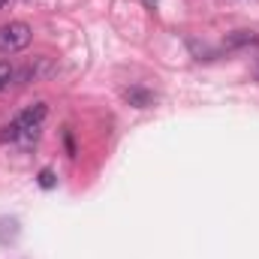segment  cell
<instances>
[{
	"mask_svg": "<svg viewBox=\"0 0 259 259\" xmlns=\"http://www.w3.org/2000/svg\"><path fill=\"white\" fill-rule=\"evenodd\" d=\"M46 115H49V106H46V103H33L30 109H24V112L12 121V124H15V142L24 145V148H30V145L39 139V133H42Z\"/></svg>",
	"mask_w": 259,
	"mask_h": 259,
	"instance_id": "1",
	"label": "cell"
},
{
	"mask_svg": "<svg viewBox=\"0 0 259 259\" xmlns=\"http://www.w3.org/2000/svg\"><path fill=\"white\" fill-rule=\"evenodd\" d=\"M3 6H6V0H0V9H3Z\"/></svg>",
	"mask_w": 259,
	"mask_h": 259,
	"instance_id": "6",
	"label": "cell"
},
{
	"mask_svg": "<svg viewBox=\"0 0 259 259\" xmlns=\"http://www.w3.org/2000/svg\"><path fill=\"white\" fill-rule=\"evenodd\" d=\"M124 97H127V100L133 103V106H136V109H148V106L154 103V97H151L148 91H136V88H133V91H127Z\"/></svg>",
	"mask_w": 259,
	"mask_h": 259,
	"instance_id": "3",
	"label": "cell"
},
{
	"mask_svg": "<svg viewBox=\"0 0 259 259\" xmlns=\"http://www.w3.org/2000/svg\"><path fill=\"white\" fill-rule=\"evenodd\" d=\"M39 184H42V187H52V184H55V175H52L49 169H42V172H39Z\"/></svg>",
	"mask_w": 259,
	"mask_h": 259,
	"instance_id": "5",
	"label": "cell"
},
{
	"mask_svg": "<svg viewBox=\"0 0 259 259\" xmlns=\"http://www.w3.org/2000/svg\"><path fill=\"white\" fill-rule=\"evenodd\" d=\"M12 75H15V72H12V66L6 64V61H0V91H3V88H9Z\"/></svg>",
	"mask_w": 259,
	"mask_h": 259,
	"instance_id": "4",
	"label": "cell"
},
{
	"mask_svg": "<svg viewBox=\"0 0 259 259\" xmlns=\"http://www.w3.org/2000/svg\"><path fill=\"white\" fill-rule=\"evenodd\" d=\"M30 39H33L30 24H24V21L0 24V52H6V55L21 52V49H27V46H30Z\"/></svg>",
	"mask_w": 259,
	"mask_h": 259,
	"instance_id": "2",
	"label": "cell"
}]
</instances>
